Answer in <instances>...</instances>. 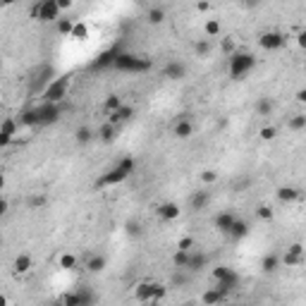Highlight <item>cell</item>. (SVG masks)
I'll return each instance as SVG.
<instances>
[{
    "mask_svg": "<svg viewBox=\"0 0 306 306\" xmlns=\"http://www.w3.org/2000/svg\"><path fill=\"white\" fill-rule=\"evenodd\" d=\"M60 115H62V108L60 106H55V103H41V106H36V108H29L22 112V118L20 122L22 124H38V127H48V124H55V122L60 120Z\"/></svg>",
    "mask_w": 306,
    "mask_h": 306,
    "instance_id": "1",
    "label": "cell"
},
{
    "mask_svg": "<svg viewBox=\"0 0 306 306\" xmlns=\"http://www.w3.org/2000/svg\"><path fill=\"white\" fill-rule=\"evenodd\" d=\"M134 168H136V160H134L132 156H124V158H120L118 163L110 168L108 172H103V175H100V180L96 182V186H98V189H103V186L120 184V182H124V180L134 172Z\"/></svg>",
    "mask_w": 306,
    "mask_h": 306,
    "instance_id": "2",
    "label": "cell"
},
{
    "mask_svg": "<svg viewBox=\"0 0 306 306\" xmlns=\"http://www.w3.org/2000/svg\"><path fill=\"white\" fill-rule=\"evenodd\" d=\"M115 70L118 72H130V74H144L151 70V60L144 58V55H134V53H124L120 50V55L115 58Z\"/></svg>",
    "mask_w": 306,
    "mask_h": 306,
    "instance_id": "3",
    "label": "cell"
},
{
    "mask_svg": "<svg viewBox=\"0 0 306 306\" xmlns=\"http://www.w3.org/2000/svg\"><path fill=\"white\" fill-rule=\"evenodd\" d=\"M256 67V55L246 53V50H237V53L230 55V65H228V72L232 79H244V76L252 72Z\"/></svg>",
    "mask_w": 306,
    "mask_h": 306,
    "instance_id": "4",
    "label": "cell"
},
{
    "mask_svg": "<svg viewBox=\"0 0 306 306\" xmlns=\"http://www.w3.org/2000/svg\"><path fill=\"white\" fill-rule=\"evenodd\" d=\"M168 294V287L160 282H153V280H144L134 287V299L142 302V304H151V302H163Z\"/></svg>",
    "mask_w": 306,
    "mask_h": 306,
    "instance_id": "5",
    "label": "cell"
},
{
    "mask_svg": "<svg viewBox=\"0 0 306 306\" xmlns=\"http://www.w3.org/2000/svg\"><path fill=\"white\" fill-rule=\"evenodd\" d=\"M67 88H70V74H62L53 79L44 91V103H55V106H60V100L67 96Z\"/></svg>",
    "mask_w": 306,
    "mask_h": 306,
    "instance_id": "6",
    "label": "cell"
},
{
    "mask_svg": "<svg viewBox=\"0 0 306 306\" xmlns=\"http://www.w3.org/2000/svg\"><path fill=\"white\" fill-rule=\"evenodd\" d=\"M34 17L38 20V22H58L60 20V8H58V2L55 0H44V2H38L36 8H34Z\"/></svg>",
    "mask_w": 306,
    "mask_h": 306,
    "instance_id": "7",
    "label": "cell"
},
{
    "mask_svg": "<svg viewBox=\"0 0 306 306\" xmlns=\"http://www.w3.org/2000/svg\"><path fill=\"white\" fill-rule=\"evenodd\" d=\"M258 44H261L263 50H268V53H273V50H280L284 44H287V36L280 32H266L258 38Z\"/></svg>",
    "mask_w": 306,
    "mask_h": 306,
    "instance_id": "8",
    "label": "cell"
},
{
    "mask_svg": "<svg viewBox=\"0 0 306 306\" xmlns=\"http://www.w3.org/2000/svg\"><path fill=\"white\" fill-rule=\"evenodd\" d=\"M17 130H20V124H17L14 118H5V120H2V124H0V148H5V146L14 139Z\"/></svg>",
    "mask_w": 306,
    "mask_h": 306,
    "instance_id": "9",
    "label": "cell"
},
{
    "mask_svg": "<svg viewBox=\"0 0 306 306\" xmlns=\"http://www.w3.org/2000/svg\"><path fill=\"white\" fill-rule=\"evenodd\" d=\"M180 206H177L175 201H165V204H160V206L156 208V216L163 220V222H172V220L180 218Z\"/></svg>",
    "mask_w": 306,
    "mask_h": 306,
    "instance_id": "10",
    "label": "cell"
},
{
    "mask_svg": "<svg viewBox=\"0 0 306 306\" xmlns=\"http://www.w3.org/2000/svg\"><path fill=\"white\" fill-rule=\"evenodd\" d=\"M120 55V48L118 46H112L108 50H103V53L94 60V70H106V67H112L115 65V58Z\"/></svg>",
    "mask_w": 306,
    "mask_h": 306,
    "instance_id": "11",
    "label": "cell"
},
{
    "mask_svg": "<svg viewBox=\"0 0 306 306\" xmlns=\"http://www.w3.org/2000/svg\"><path fill=\"white\" fill-rule=\"evenodd\" d=\"M208 266V256L204 252H189V261H186V268L189 273H201Z\"/></svg>",
    "mask_w": 306,
    "mask_h": 306,
    "instance_id": "12",
    "label": "cell"
},
{
    "mask_svg": "<svg viewBox=\"0 0 306 306\" xmlns=\"http://www.w3.org/2000/svg\"><path fill=\"white\" fill-rule=\"evenodd\" d=\"M189 204H192V210H204V208L210 204V192H206V189L192 192V196H189Z\"/></svg>",
    "mask_w": 306,
    "mask_h": 306,
    "instance_id": "13",
    "label": "cell"
},
{
    "mask_svg": "<svg viewBox=\"0 0 306 306\" xmlns=\"http://www.w3.org/2000/svg\"><path fill=\"white\" fill-rule=\"evenodd\" d=\"M237 284H240V275H237V273H234V270H232V273H230L228 278H222L220 282H216V290H218L220 294L230 296V292H232V290H234Z\"/></svg>",
    "mask_w": 306,
    "mask_h": 306,
    "instance_id": "14",
    "label": "cell"
},
{
    "mask_svg": "<svg viewBox=\"0 0 306 306\" xmlns=\"http://www.w3.org/2000/svg\"><path fill=\"white\" fill-rule=\"evenodd\" d=\"M225 234H230L232 240H244V237H249V222L234 218V222L230 225V230L225 232Z\"/></svg>",
    "mask_w": 306,
    "mask_h": 306,
    "instance_id": "15",
    "label": "cell"
},
{
    "mask_svg": "<svg viewBox=\"0 0 306 306\" xmlns=\"http://www.w3.org/2000/svg\"><path fill=\"white\" fill-rule=\"evenodd\" d=\"M165 76H168V79H184L186 76V65L184 62H180V60L168 62V65H165Z\"/></svg>",
    "mask_w": 306,
    "mask_h": 306,
    "instance_id": "16",
    "label": "cell"
},
{
    "mask_svg": "<svg viewBox=\"0 0 306 306\" xmlns=\"http://www.w3.org/2000/svg\"><path fill=\"white\" fill-rule=\"evenodd\" d=\"M234 218H237V216H234L232 210H222V213H218V216L213 218V225H216L218 232H228L230 225L234 222Z\"/></svg>",
    "mask_w": 306,
    "mask_h": 306,
    "instance_id": "17",
    "label": "cell"
},
{
    "mask_svg": "<svg viewBox=\"0 0 306 306\" xmlns=\"http://www.w3.org/2000/svg\"><path fill=\"white\" fill-rule=\"evenodd\" d=\"M96 136H98L103 144H112L115 142V136H118V127L115 124H110V122H103L96 132Z\"/></svg>",
    "mask_w": 306,
    "mask_h": 306,
    "instance_id": "18",
    "label": "cell"
},
{
    "mask_svg": "<svg viewBox=\"0 0 306 306\" xmlns=\"http://www.w3.org/2000/svg\"><path fill=\"white\" fill-rule=\"evenodd\" d=\"M32 266H34V261H32V256H29V254H20V256L14 258V263H12V268H14V273L17 275L29 273V270H32Z\"/></svg>",
    "mask_w": 306,
    "mask_h": 306,
    "instance_id": "19",
    "label": "cell"
},
{
    "mask_svg": "<svg viewBox=\"0 0 306 306\" xmlns=\"http://www.w3.org/2000/svg\"><path fill=\"white\" fill-rule=\"evenodd\" d=\"M192 134H194V124L189 120H180L175 127H172V136H175V139H189Z\"/></svg>",
    "mask_w": 306,
    "mask_h": 306,
    "instance_id": "20",
    "label": "cell"
},
{
    "mask_svg": "<svg viewBox=\"0 0 306 306\" xmlns=\"http://www.w3.org/2000/svg\"><path fill=\"white\" fill-rule=\"evenodd\" d=\"M74 292L79 296V306H96V292L91 287H76Z\"/></svg>",
    "mask_w": 306,
    "mask_h": 306,
    "instance_id": "21",
    "label": "cell"
},
{
    "mask_svg": "<svg viewBox=\"0 0 306 306\" xmlns=\"http://www.w3.org/2000/svg\"><path fill=\"white\" fill-rule=\"evenodd\" d=\"M106 266H108V258L100 256V254H96V256H91V258L86 261V270L88 273H103Z\"/></svg>",
    "mask_w": 306,
    "mask_h": 306,
    "instance_id": "22",
    "label": "cell"
},
{
    "mask_svg": "<svg viewBox=\"0 0 306 306\" xmlns=\"http://www.w3.org/2000/svg\"><path fill=\"white\" fill-rule=\"evenodd\" d=\"M96 139V132L91 130V127H79V130L74 132V142L79 144V146H86V144H91Z\"/></svg>",
    "mask_w": 306,
    "mask_h": 306,
    "instance_id": "23",
    "label": "cell"
},
{
    "mask_svg": "<svg viewBox=\"0 0 306 306\" xmlns=\"http://www.w3.org/2000/svg\"><path fill=\"white\" fill-rule=\"evenodd\" d=\"M273 110H275V103L268 96H261V98L256 100V115L268 118V115H273Z\"/></svg>",
    "mask_w": 306,
    "mask_h": 306,
    "instance_id": "24",
    "label": "cell"
},
{
    "mask_svg": "<svg viewBox=\"0 0 306 306\" xmlns=\"http://www.w3.org/2000/svg\"><path fill=\"white\" fill-rule=\"evenodd\" d=\"M225 299H228V296H225V294H220V292L216 290V287H210V290H206V292H204V296H201V302H204L206 306H218L220 302H225Z\"/></svg>",
    "mask_w": 306,
    "mask_h": 306,
    "instance_id": "25",
    "label": "cell"
},
{
    "mask_svg": "<svg viewBox=\"0 0 306 306\" xmlns=\"http://www.w3.org/2000/svg\"><path fill=\"white\" fill-rule=\"evenodd\" d=\"M299 196H302V192L294 189V186H280V189H278V198H280L282 204H292V201H296Z\"/></svg>",
    "mask_w": 306,
    "mask_h": 306,
    "instance_id": "26",
    "label": "cell"
},
{
    "mask_svg": "<svg viewBox=\"0 0 306 306\" xmlns=\"http://www.w3.org/2000/svg\"><path fill=\"white\" fill-rule=\"evenodd\" d=\"M122 106H124V103H122L120 96H118V94H110L108 98H106V103H103V110H106L108 115H112V112H118Z\"/></svg>",
    "mask_w": 306,
    "mask_h": 306,
    "instance_id": "27",
    "label": "cell"
},
{
    "mask_svg": "<svg viewBox=\"0 0 306 306\" xmlns=\"http://www.w3.org/2000/svg\"><path fill=\"white\" fill-rule=\"evenodd\" d=\"M76 256L74 254H70V252H65V254H60V258H58V268H62V270H72V268H76Z\"/></svg>",
    "mask_w": 306,
    "mask_h": 306,
    "instance_id": "28",
    "label": "cell"
},
{
    "mask_svg": "<svg viewBox=\"0 0 306 306\" xmlns=\"http://www.w3.org/2000/svg\"><path fill=\"white\" fill-rule=\"evenodd\" d=\"M210 48H213L210 38H198L196 44H194V53H196V58H208V55H210Z\"/></svg>",
    "mask_w": 306,
    "mask_h": 306,
    "instance_id": "29",
    "label": "cell"
},
{
    "mask_svg": "<svg viewBox=\"0 0 306 306\" xmlns=\"http://www.w3.org/2000/svg\"><path fill=\"white\" fill-rule=\"evenodd\" d=\"M70 36H72V38H76V41H86V38H88V26L84 22H74V26H72Z\"/></svg>",
    "mask_w": 306,
    "mask_h": 306,
    "instance_id": "30",
    "label": "cell"
},
{
    "mask_svg": "<svg viewBox=\"0 0 306 306\" xmlns=\"http://www.w3.org/2000/svg\"><path fill=\"white\" fill-rule=\"evenodd\" d=\"M287 127H290L292 132L306 130V115H304V112H296V115H292V118H290V122H287Z\"/></svg>",
    "mask_w": 306,
    "mask_h": 306,
    "instance_id": "31",
    "label": "cell"
},
{
    "mask_svg": "<svg viewBox=\"0 0 306 306\" xmlns=\"http://www.w3.org/2000/svg\"><path fill=\"white\" fill-rule=\"evenodd\" d=\"M186 261H189V252H180V249H177V252L172 254V268H177V270H184Z\"/></svg>",
    "mask_w": 306,
    "mask_h": 306,
    "instance_id": "32",
    "label": "cell"
},
{
    "mask_svg": "<svg viewBox=\"0 0 306 306\" xmlns=\"http://www.w3.org/2000/svg\"><path fill=\"white\" fill-rule=\"evenodd\" d=\"M186 282H189V270H177L175 268V273L170 278V284L172 287H184Z\"/></svg>",
    "mask_w": 306,
    "mask_h": 306,
    "instance_id": "33",
    "label": "cell"
},
{
    "mask_svg": "<svg viewBox=\"0 0 306 306\" xmlns=\"http://www.w3.org/2000/svg\"><path fill=\"white\" fill-rule=\"evenodd\" d=\"M261 268H263V270H266V273H275V270L280 268V258L270 254V256H266V258H263V261H261Z\"/></svg>",
    "mask_w": 306,
    "mask_h": 306,
    "instance_id": "34",
    "label": "cell"
},
{
    "mask_svg": "<svg viewBox=\"0 0 306 306\" xmlns=\"http://www.w3.org/2000/svg\"><path fill=\"white\" fill-rule=\"evenodd\" d=\"M304 261H306V256H294V254H290V252L282 256V263L287 268H296V266H302Z\"/></svg>",
    "mask_w": 306,
    "mask_h": 306,
    "instance_id": "35",
    "label": "cell"
},
{
    "mask_svg": "<svg viewBox=\"0 0 306 306\" xmlns=\"http://www.w3.org/2000/svg\"><path fill=\"white\" fill-rule=\"evenodd\" d=\"M163 20H165L163 8H151V10H148V22L151 24H163Z\"/></svg>",
    "mask_w": 306,
    "mask_h": 306,
    "instance_id": "36",
    "label": "cell"
},
{
    "mask_svg": "<svg viewBox=\"0 0 306 306\" xmlns=\"http://www.w3.org/2000/svg\"><path fill=\"white\" fill-rule=\"evenodd\" d=\"M204 29H206V38H216L220 34V22L218 20H208Z\"/></svg>",
    "mask_w": 306,
    "mask_h": 306,
    "instance_id": "37",
    "label": "cell"
},
{
    "mask_svg": "<svg viewBox=\"0 0 306 306\" xmlns=\"http://www.w3.org/2000/svg\"><path fill=\"white\" fill-rule=\"evenodd\" d=\"M258 136H261L263 142H273L275 136H278V130H275L273 124H266V127H261V132H258Z\"/></svg>",
    "mask_w": 306,
    "mask_h": 306,
    "instance_id": "38",
    "label": "cell"
},
{
    "mask_svg": "<svg viewBox=\"0 0 306 306\" xmlns=\"http://www.w3.org/2000/svg\"><path fill=\"white\" fill-rule=\"evenodd\" d=\"M232 273V268H228V266H216V268H213V280H216V282H220V280H222V278H228V275Z\"/></svg>",
    "mask_w": 306,
    "mask_h": 306,
    "instance_id": "39",
    "label": "cell"
},
{
    "mask_svg": "<svg viewBox=\"0 0 306 306\" xmlns=\"http://www.w3.org/2000/svg\"><path fill=\"white\" fill-rule=\"evenodd\" d=\"M46 204H48V196H44V194H34L32 198H29V208H44Z\"/></svg>",
    "mask_w": 306,
    "mask_h": 306,
    "instance_id": "40",
    "label": "cell"
},
{
    "mask_svg": "<svg viewBox=\"0 0 306 306\" xmlns=\"http://www.w3.org/2000/svg\"><path fill=\"white\" fill-rule=\"evenodd\" d=\"M72 26H74L72 20H58V34H62V36H70Z\"/></svg>",
    "mask_w": 306,
    "mask_h": 306,
    "instance_id": "41",
    "label": "cell"
},
{
    "mask_svg": "<svg viewBox=\"0 0 306 306\" xmlns=\"http://www.w3.org/2000/svg\"><path fill=\"white\" fill-rule=\"evenodd\" d=\"M177 249L180 252H194V237H182L177 242Z\"/></svg>",
    "mask_w": 306,
    "mask_h": 306,
    "instance_id": "42",
    "label": "cell"
},
{
    "mask_svg": "<svg viewBox=\"0 0 306 306\" xmlns=\"http://www.w3.org/2000/svg\"><path fill=\"white\" fill-rule=\"evenodd\" d=\"M60 302H62V306H79V296H76V292H67L60 296Z\"/></svg>",
    "mask_w": 306,
    "mask_h": 306,
    "instance_id": "43",
    "label": "cell"
},
{
    "mask_svg": "<svg viewBox=\"0 0 306 306\" xmlns=\"http://www.w3.org/2000/svg\"><path fill=\"white\" fill-rule=\"evenodd\" d=\"M216 180H218V172H216V170H204V172H201V182H204V184H213Z\"/></svg>",
    "mask_w": 306,
    "mask_h": 306,
    "instance_id": "44",
    "label": "cell"
},
{
    "mask_svg": "<svg viewBox=\"0 0 306 306\" xmlns=\"http://www.w3.org/2000/svg\"><path fill=\"white\" fill-rule=\"evenodd\" d=\"M256 218L258 220H270L273 218V210H270L268 206H258L256 208Z\"/></svg>",
    "mask_w": 306,
    "mask_h": 306,
    "instance_id": "45",
    "label": "cell"
},
{
    "mask_svg": "<svg viewBox=\"0 0 306 306\" xmlns=\"http://www.w3.org/2000/svg\"><path fill=\"white\" fill-rule=\"evenodd\" d=\"M220 50L225 55H232L234 53V41L232 38H222V44H220Z\"/></svg>",
    "mask_w": 306,
    "mask_h": 306,
    "instance_id": "46",
    "label": "cell"
},
{
    "mask_svg": "<svg viewBox=\"0 0 306 306\" xmlns=\"http://www.w3.org/2000/svg\"><path fill=\"white\" fill-rule=\"evenodd\" d=\"M287 252L294 254V256H304V244H302V242H294V244L287 246Z\"/></svg>",
    "mask_w": 306,
    "mask_h": 306,
    "instance_id": "47",
    "label": "cell"
},
{
    "mask_svg": "<svg viewBox=\"0 0 306 306\" xmlns=\"http://www.w3.org/2000/svg\"><path fill=\"white\" fill-rule=\"evenodd\" d=\"M8 210H10V204H8V198L0 196V218H2V216H5Z\"/></svg>",
    "mask_w": 306,
    "mask_h": 306,
    "instance_id": "48",
    "label": "cell"
},
{
    "mask_svg": "<svg viewBox=\"0 0 306 306\" xmlns=\"http://www.w3.org/2000/svg\"><path fill=\"white\" fill-rule=\"evenodd\" d=\"M55 2H58L60 12H62V10H70V8H72V2H70V0H55Z\"/></svg>",
    "mask_w": 306,
    "mask_h": 306,
    "instance_id": "49",
    "label": "cell"
},
{
    "mask_svg": "<svg viewBox=\"0 0 306 306\" xmlns=\"http://www.w3.org/2000/svg\"><path fill=\"white\" fill-rule=\"evenodd\" d=\"M296 100H299V103H304V100H306V91H304V88H299V91H296Z\"/></svg>",
    "mask_w": 306,
    "mask_h": 306,
    "instance_id": "50",
    "label": "cell"
},
{
    "mask_svg": "<svg viewBox=\"0 0 306 306\" xmlns=\"http://www.w3.org/2000/svg\"><path fill=\"white\" fill-rule=\"evenodd\" d=\"M196 10H198V12H208V10H210V5H208V2H198Z\"/></svg>",
    "mask_w": 306,
    "mask_h": 306,
    "instance_id": "51",
    "label": "cell"
},
{
    "mask_svg": "<svg viewBox=\"0 0 306 306\" xmlns=\"http://www.w3.org/2000/svg\"><path fill=\"white\" fill-rule=\"evenodd\" d=\"M299 46H302V48H304V46H306V34H304V32L299 34Z\"/></svg>",
    "mask_w": 306,
    "mask_h": 306,
    "instance_id": "52",
    "label": "cell"
},
{
    "mask_svg": "<svg viewBox=\"0 0 306 306\" xmlns=\"http://www.w3.org/2000/svg\"><path fill=\"white\" fill-rule=\"evenodd\" d=\"M0 306H10V302H8V296L0 294Z\"/></svg>",
    "mask_w": 306,
    "mask_h": 306,
    "instance_id": "53",
    "label": "cell"
},
{
    "mask_svg": "<svg viewBox=\"0 0 306 306\" xmlns=\"http://www.w3.org/2000/svg\"><path fill=\"white\" fill-rule=\"evenodd\" d=\"M2 189H5V177L0 175V194H2Z\"/></svg>",
    "mask_w": 306,
    "mask_h": 306,
    "instance_id": "54",
    "label": "cell"
},
{
    "mask_svg": "<svg viewBox=\"0 0 306 306\" xmlns=\"http://www.w3.org/2000/svg\"><path fill=\"white\" fill-rule=\"evenodd\" d=\"M50 306H62V302H60V299H58V302H53V304Z\"/></svg>",
    "mask_w": 306,
    "mask_h": 306,
    "instance_id": "55",
    "label": "cell"
},
{
    "mask_svg": "<svg viewBox=\"0 0 306 306\" xmlns=\"http://www.w3.org/2000/svg\"><path fill=\"white\" fill-rule=\"evenodd\" d=\"M182 306H196V304H194V302H186V304H182Z\"/></svg>",
    "mask_w": 306,
    "mask_h": 306,
    "instance_id": "56",
    "label": "cell"
},
{
    "mask_svg": "<svg viewBox=\"0 0 306 306\" xmlns=\"http://www.w3.org/2000/svg\"><path fill=\"white\" fill-rule=\"evenodd\" d=\"M0 246H2V237H0Z\"/></svg>",
    "mask_w": 306,
    "mask_h": 306,
    "instance_id": "57",
    "label": "cell"
},
{
    "mask_svg": "<svg viewBox=\"0 0 306 306\" xmlns=\"http://www.w3.org/2000/svg\"><path fill=\"white\" fill-rule=\"evenodd\" d=\"M234 306H244V304H234Z\"/></svg>",
    "mask_w": 306,
    "mask_h": 306,
    "instance_id": "58",
    "label": "cell"
}]
</instances>
